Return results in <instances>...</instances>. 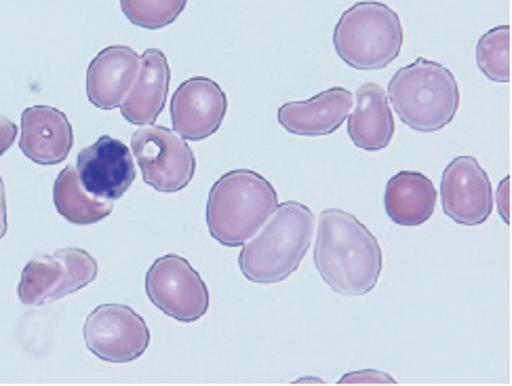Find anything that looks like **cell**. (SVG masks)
<instances>
[{
  "instance_id": "cell-20",
  "label": "cell",
  "mask_w": 512,
  "mask_h": 386,
  "mask_svg": "<svg viewBox=\"0 0 512 386\" xmlns=\"http://www.w3.org/2000/svg\"><path fill=\"white\" fill-rule=\"evenodd\" d=\"M510 26H498L481 36L477 66L494 83H510Z\"/></svg>"
},
{
  "instance_id": "cell-13",
  "label": "cell",
  "mask_w": 512,
  "mask_h": 386,
  "mask_svg": "<svg viewBox=\"0 0 512 386\" xmlns=\"http://www.w3.org/2000/svg\"><path fill=\"white\" fill-rule=\"evenodd\" d=\"M74 146L72 125L66 114L51 106H32L22 114L19 148L36 165H59Z\"/></svg>"
},
{
  "instance_id": "cell-11",
  "label": "cell",
  "mask_w": 512,
  "mask_h": 386,
  "mask_svg": "<svg viewBox=\"0 0 512 386\" xmlns=\"http://www.w3.org/2000/svg\"><path fill=\"white\" fill-rule=\"evenodd\" d=\"M169 110L177 135H182L186 142H203L222 127L228 98L215 81L194 76L175 89Z\"/></svg>"
},
{
  "instance_id": "cell-1",
  "label": "cell",
  "mask_w": 512,
  "mask_h": 386,
  "mask_svg": "<svg viewBox=\"0 0 512 386\" xmlns=\"http://www.w3.org/2000/svg\"><path fill=\"white\" fill-rule=\"evenodd\" d=\"M382 264L378 239L357 216L342 209L323 211L314 243V266L333 292L348 298L373 292Z\"/></svg>"
},
{
  "instance_id": "cell-14",
  "label": "cell",
  "mask_w": 512,
  "mask_h": 386,
  "mask_svg": "<svg viewBox=\"0 0 512 386\" xmlns=\"http://www.w3.org/2000/svg\"><path fill=\"white\" fill-rule=\"evenodd\" d=\"M354 104L352 91L331 87L306 102H287L279 108V123L293 135L302 138H323L336 133Z\"/></svg>"
},
{
  "instance_id": "cell-18",
  "label": "cell",
  "mask_w": 512,
  "mask_h": 386,
  "mask_svg": "<svg viewBox=\"0 0 512 386\" xmlns=\"http://www.w3.org/2000/svg\"><path fill=\"white\" fill-rule=\"evenodd\" d=\"M437 188L420 171H399L386 184L384 209L399 226H422L435 214Z\"/></svg>"
},
{
  "instance_id": "cell-7",
  "label": "cell",
  "mask_w": 512,
  "mask_h": 386,
  "mask_svg": "<svg viewBox=\"0 0 512 386\" xmlns=\"http://www.w3.org/2000/svg\"><path fill=\"white\" fill-rule=\"evenodd\" d=\"M131 152L142 178L159 192L184 190L196 171V157L188 142L175 131L148 125L133 133Z\"/></svg>"
},
{
  "instance_id": "cell-10",
  "label": "cell",
  "mask_w": 512,
  "mask_h": 386,
  "mask_svg": "<svg viewBox=\"0 0 512 386\" xmlns=\"http://www.w3.org/2000/svg\"><path fill=\"white\" fill-rule=\"evenodd\" d=\"M441 203L449 220L462 226L485 224L494 209V188L475 157L451 161L441 180Z\"/></svg>"
},
{
  "instance_id": "cell-23",
  "label": "cell",
  "mask_w": 512,
  "mask_h": 386,
  "mask_svg": "<svg viewBox=\"0 0 512 386\" xmlns=\"http://www.w3.org/2000/svg\"><path fill=\"white\" fill-rule=\"evenodd\" d=\"M7 235V190L5 182L0 178V241Z\"/></svg>"
},
{
  "instance_id": "cell-16",
  "label": "cell",
  "mask_w": 512,
  "mask_h": 386,
  "mask_svg": "<svg viewBox=\"0 0 512 386\" xmlns=\"http://www.w3.org/2000/svg\"><path fill=\"white\" fill-rule=\"evenodd\" d=\"M171 68L161 49H148L140 57V72L121 104L123 119L133 125H152L167 104Z\"/></svg>"
},
{
  "instance_id": "cell-22",
  "label": "cell",
  "mask_w": 512,
  "mask_h": 386,
  "mask_svg": "<svg viewBox=\"0 0 512 386\" xmlns=\"http://www.w3.org/2000/svg\"><path fill=\"white\" fill-rule=\"evenodd\" d=\"M17 140V127L5 114H0V157L15 144Z\"/></svg>"
},
{
  "instance_id": "cell-2",
  "label": "cell",
  "mask_w": 512,
  "mask_h": 386,
  "mask_svg": "<svg viewBox=\"0 0 512 386\" xmlns=\"http://www.w3.org/2000/svg\"><path fill=\"white\" fill-rule=\"evenodd\" d=\"M317 218L298 201L281 203L239 256L241 273L253 283H281L300 268L314 239Z\"/></svg>"
},
{
  "instance_id": "cell-3",
  "label": "cell",
  "mask_w": 512,
  "mask_h": 386,
  "mask_svg": "<svg viewBox=\"0 0 512 386\" xmlns=\"http://www.w3.org/2000/svg\"><path fill=\"white\" fill-rule=\"evenodd\" d=\"M279 207L274 186L251 169L224 173L209 190L207 228L226 247H241L270 220Z\"/></svg>"
},
{
  "instance_id": "cell-24",
  "label": "cell",
  "mask_w": 512,
  "mask_h": 386,
  "mask_svg": "<svg viewBox=\"0 0 512 386\" xmlns=\"http://www.w3.org/2000/svg\"><path fill=\"white\" fill-rule=\"evenodd\" d=\"M508 192H510V178L502 180V184H500V214H502V220L506 222V226L510 224V209H508Z\"/></svg>"
},
{
  "instance_id": "cell-19",
  "label": "cell",
  "mask_w": 512,
  "mask_h": 386,
  "mask_svg": "<svg viewBox=\"0 0 512 386\" xmlns=\"http://www.w3.org/2000/svg\"><path fill=\"white\" fill-rule=\"evenodd\" d=\"M53 203L57 214L70 224L87 226L106 220L112 214V201L93 197L78 180L76 167H66L53 184Z\"/></svg>"
},
{
  "instance_id": "cell-8",
  "label": "cell",
  "mask_w": 512,
  "mask_h": 386,
  "mask_svg": "<svg viewBox=\"0 0 512 386\" xmlns=\"http://www.w3.org/2000/svg\"><path fill=\"white\" fill-rule=\"evenodd\" d=\"M150 302L167 317L180 323H194L209 311V289L192 264L175 254L154 260L146 275Z\"/></svg>"
},
{
  "instance_id": "cell-12",
  "label": "cell",
  "mask_w": 512,
  "mask_h": 386,
  "mask_svg": "<svg viewBox=\"0 0 512 386\" xmlns=\"http://www.w3.org/2000/svg\"><path fill=\"white\" fill-rule=\"evenodd\" d=\"M76 173L93 197L116 201L135 182L133 152L121 140L102 135L78 154Z\"/></svg>"
},
{
  "instance_id": "cell-6",
  "label": "cell",
  "mask_w": 512,
  "mask_h": 386,
  "mask_svg": "<svg viewBox=\"0 0 512 386\" xmlns=\"http://www.w3.org/2000/svg\"><path fill=\"white\" fill-rule=\"evenodd\" d=\"M97 277V260L78 247L32 258L19 279L17 296L26 306H43L81 292Z\"/></svg>"
},
{
  "instance_id": "cell-9",
  "label": "cell",
  "mask_w": 512,
  "mask_h": 386,
  "mask_svg": "<svg viewBox=\"0 0 512 386\" xmlns=\"http://www.w3.org/2000/svg\"><path fill=\"white\" fill-rule=\"evenodd\" d=\"M83 336L87 349L108 363H131L150 346L146 321L125 304H102L87 317Z\"/></svg>"
},
{
  "instance_id": "cell-17",
  "label": "cell",
  "mask_w": 512,
  "mask_h": 386,
  "mask_svg": "<svg viewBox=\"0 0 512 386\" xmlns=\"http://www.w3.org/2000/svg\"><path fill=\"white\" fill-rule=\"evenodd\" d=\"M346 121L352 144L367 152L388 148L392 135H395V117H392L388 95L376 83H365L359 87L354 110Z\"/></svg>"
},
{
  "instance_id": "cell-15",
  "label": "cell",
  "mask_w": 512,
  "mask_h": 386,
  "mask_svg": "<svg viewBox=\"0 0 512 386\" xmlns=\"http://www.w3.org/2000/svg\"><path fill=\"white\" fill-rule=\"evenodd\" d=\"M137 72L140 55L131 47L114 45L97 53L87 68V98L100 110H114L125 102Z\"/></svg>"
},
{
  "instance_id": "cell-5",
  "label": "cell",
  "mask_w": 512,
  "mask_h": 386,
  "mask_svg": "<svg viewBox=\"0 0 512 386\" xmlns=\"http://www.w3.org/2000/svg\"><path fill=\"white\" fill-rule=\"evenodd\" d=\"M401 17L378 0H361L346 9L333 30V47L354 70H382L403 51Z\"/></svg>"
},
{
  "instance_id": "cell-4",
  "label": "cell",
  "mask_w": 512,
  "mask_h": 386,
  "mask_svg": "<svg viewBox=\"0 0 512 386\" xmlns=\"http://www.w3.org/2000/svg\"><path fill=\"white\" fill-rule=\"evenodd\" d=\"M386 95L399 119L420 133H437L447 127L460 108L454 72L424 57L392 76Z\"/></svg>"
},
{
  "instance_id": "cell-21",
  "label": "cell",
  "mask_w": 512,
  "mask_h": 386,
  "mask_svg": "<svg viewBox=\"0 0 512 386\" xmlns=\"http://www.w3.org/2000/svg\"><path fill=\"white\" fill-rule=\"evenodd\" d=\"M186 5L188 0H121V11L137 28L161 30L171 26Z\"/></svg>"
}]
</instances>
